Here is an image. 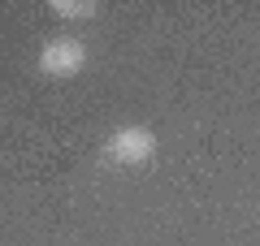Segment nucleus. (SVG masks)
Here are the masks:
<instances>
[{
    "instance_id": "1",
    "label": "nucleus",
    "mask_w": 260,
    "mask_h": 246,
    "mask_svg": "<svg viewBox=\"0 0 260 246\" xmlns=\"http://www.w3.org/2000/svg\"><path fill=\"white\" fill-rule=\"evenodd\" d=\"M87 65V44L74 35H56L48 39L44 48H39V73H48V78H78Z\"/></svg>"
},
{
    "instance_id": "2",
    "label": "nucleus",
    "mask_w": 260,
    "mask_h": 246,
    "mask_svg": "<svg viewBox=\"0 0 260 246\" xmlns=\"http://www.w3.org/2000/svg\"><path fill=\"white\" fill-rule=\"evenodd\" d=\"M104 155H109L113 164H121V169L148 164L152 155H156V134H152L148 126H121V130H113V134H109Z\"/></svg>"
},
{
    "instance_id": "3",
    "label": "nucleus",
    "mask_w": 260,
    "mask_h": 246,
    "mask_svg": "<svg viewBox=\"0 0 260 246\" xmlns=\"http://www.w3.org/2000/svg\"><path fill=\"white\" fill-rule=\"evenodd\" d=\"M52 13L65 18V22H87V18L100 13V5L95 0H52Z\"/></svg>"
}]
</instances>
